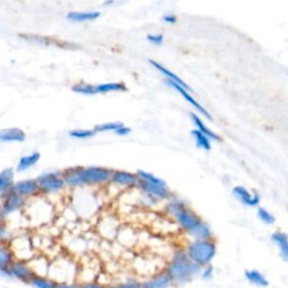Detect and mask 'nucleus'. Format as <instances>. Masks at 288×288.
I'll use <instances>...</instances> for the list:
<instances>
[{
	"label": "nucleus",
	"instance_id": "nucleus-31",
	"mask_svg": "<svg viewBox=\"0 0 288 288\" xmlns=\"http://www.w3.org/2000/svg\"><path fill=\"white\" fill-rule=\"evenodd\" d=\"M257 216L259 221H261L263 224L266 225H273L276 222V217L273 213H270L268 209L263 207H258L257 209Z\"/></svg>",
	"mask_w": 288,
	"mask_h": 288
},
{
	"label": "nucleus",
	"instance_id": "nucleus-11",
	"mask_svg": "<svg viewBox=\"0 0 288 288\" xmlns=\"http://www.w3.org/2000/svg\"><path fill=\"white\" fill-rule=\"evenodd\" d=\"M139 191H141L144 194L152 197L155 200L160 201H167L174 196V192H171V189L168 187L166 184H152L147 182H143V180H139L138 187Z\"/></svg>",
	"mask_w": 288,
	"mask_h": 288
},
{
	"label": "nucleus",
	"instance_id": "nucleus-3",
	"mask_svg": "<svg viewBox=\"0 0 288 288\" xmlns=\"http://www.w3.org/2000/svg\"><path fill=\"white\" fill-rule=\"evenodd\" d=\"M200 269L201 267L189 260L184 249H176L163 270L170 278L172 286H184L198 277Z\"/></svg>",
	"mask_w": 288,
	"mask_h": 288
},
{
	"label": "nucleus",
	"instance_id": "nucleus-32",
	"mask_svg": "<svg viewBox=\"0 0 288 288\" xmlns=\"http://www.w3.org/2000/svg\"><path fill=\"white\" fill-rule=\"evenodd\" d=\"M138 176L139 180H143V182H147V183H152V184H166L163 179L159 178L153 174H151L149 171H144V170H138L135 172Z\"/></svg>",
	"mask_w": 288,
	"mask_h": 288
},
{
	"label": "nucleus",
	"instance_id": "nucleus-25",
	"mask_svg": "<svg viewBox=\"0 0 288 288\" xmlns=\"http://www.w3.org/2000/svg\"><path fill=\"white\" fill-rule=\"evenodd\" d=\"M149 62L153 65V67L158 70V71H160L162 73V75H164V76H167V78L168 79H170V80H172L174 82H176V84H178L179 86H182L183 88H185L186 90H188L189 93L192 92V89L188 87V85L186 84V82L185 81H183V79H180V78L177 76V75H175L174 72H171V71H169V70H168L167 68H164L162 64H160V63H158V62H155V61H153V60H150Z\"/></svg>",
	"mask_w": 288,
	"mask_h": 288
},
{
	"label": "nucleus",
	"instance_id": "nucleus-18",
	"mask_svg": "<svg viewBox=\"0 0 288 288\" xmlns=\"http://www.w3.org/2000/svg\"><path fill=\"white\" fill-rule=\"evenodd\" d=\"M26 140V134L18 127H8L0 130V143H23Z\"/></svg>",
	"mask_w": 288,
	"mask_h": 288
},
{
	"label": "nucleus",
	"instance_id": "nucleus-1",
	"mask_svg": "<svg viewBox=\"0 0 288 288\" xmlns=\"http://www.w3.org/2000/svg\"><path fill=\"white\" fill-rule=\"evenodd\" d=\"M164 214L169 217L183 231L192 239H212L213 231L196 212L188 206L178 197L172 196L170 199L164 201Z\"/></svg>",
	"mask_w": 288,
	"mask_h": 288
},
{
	"label": "nucleus",
	"instance_id": "nucleus-7",
	"mask_svg": "<svg viewBox=\"0 0 288 288\" xmlns=\"http://www.w3.org/2000/svg\"><path fill=\"white\" fill-rule=\"evenodd\" d=\"M36 180H38L40 187V194L45 198H48L50 196L59 195L67 188L61 171L45 172V174L39 176Z\"/></svg>",
	"mask_w": 288,
	"mask_h": 288
},
{
	"label": "nucleus",
	"instance_id": "nucleus-8",
	"mask_svg": "<svg viewBox=\"0 0 288 288\" xmlns=\"http://www.w3.org/2000/svg\"><path fill=\"white\" fill-rule=\"evenodd\" d=\"M26 203L27 199L17 194L13 189L2 194L1 201H0V215H1V219L5 220L8 216L23 211Z\"/></svg>",
	"mask_w": 288,
	"mask_h": 288
},
{
	"label": "nucleus",
	"instance_id": "nucleus-2",
	"mask_svg": "<svg viewBox=\"0 0 288 288\" xmlns=\"http://www.w3.org/2000/svg\"><path fill=\"white\" fill-rule=\"evenodd\" d=\"M61 172L67 188L76 191L80 188L106 186L112 177L113 169L100 166H78L68 168Z\"/></svg>",
	"mask_w": 288,
	"mask_h": 288
},
{
	"label": "nucleus",
	"instance_id": "nucleus-21",
	"mask_svg": "<svg viewBox=\"0 0 288 288\" xmlns=\"http://www.w3.org/2000/svg\"><path fill=\"white\" fill-rule=\"evenodd\" d=\"M15 183V171L13 168H6L0 171V195L13 189Z\"/></svg>",
	"mask_w": 288,
	"mask_h": 288
},
{
	"label": "nucleus",
	"instance_id": "nucleus-39",
	"mask_svg": "<svg viewBox=\"0 0 288 288\" xmlns=\"http://www.w3.org/2000/svg\"><path fill=\"white\" fill-rule=\"evenodd\" d=\"M146 39L150 43H153L155 45H160V44H162V42H163V35H161V34H158V35L149 34L146 36Z\"/></svg>",
	"mask_w": 288,
	"mask_h": 288
},
{
	"label": "nucleus",
	"instance_id": "nucleus-29",
	"mask_svg": "<svg viewBox=\"0 0 288 288\" xmlns=\"http://www.w3.org/2000/svg\"><path fill=\"white\" fill-rule=\"evenodd\" d=\"M192 137L194 139L196 146L203 151H211L212 150V141L206 135L201 133L198 130L192 131Z\"/></svg>",
	"mask_w": 288,
	"mask_h": 288
},
{
	"label": "nucleus",
	"instance_id": "nucleus-38",
	"mask_svg": "<svg viewBox=\"0 0 288 288\" xmlns=\"http://www.w3.org/2000/svg\"><path fill=\"white\" fill-rule=\"evenodd\" d=\"M79 286H80V288H108V286L105 285V284H101L97 281L80 283Z\"/></svg>",
	"mask_w": 288,
	"mask_h": 288
},
{
	"label": "nucleus",
	"instance_id": "nucleus-26",
	"mask_svg": "<svg viewBox=\"0 0 288 288\" xmlns=\"http://www.w3.org/2000/svg\"><path fill=\"white\" fill-rule=\"evenodd\" d=\"M14 253L11 251L8 242H0V268L9 267L14 261Z\"/></svg>",
	"mask_w": 288,
	"mask_h": 288
},
{
	"label": "nucleus",
	"instance_id": "nucleus-37",
	"mask_svg": "<svg viewBox=\"0 0 288 288\" xmlns=\"http://www.w3.org/2000/svg\"><path fill=\"white\" fill-rule=\"evenodd\" d=\"M213 275H214V267L212 265L201 267L200 273H199L201 279H204V281H209V279L213 278Z\"/></svg>",
	"mask_w": 288,
	"mask_h": 288
},
{
	"label": "nucleus",
	"instance_id": "nucleus-36",
	"mask_svg": "<svg viewBox=\"0 0 288 288\" xmlns=\"http://www.w3.org/2000/svg\"><path fill=\"white\" fill-rule=\"evenodd\" d=\"M72 90L75 93L82 94V95H96V89H95V86L86 85V84H78L76 86H73Z\"/></svg>",
	"mask_w": 288,
	"mask_h": 288
},
{
	"label": "nucleus",
	"instance_id": "nucleus-20",
	"mask_svg": "<svg viewBox=\"0 0 288 288\" xmlns=\"http://www.w3.org/2000/svg\"><path fill=\"white\" fill-rule=\"evenodd\" d=\"M28 263H30L33 273H34L35 275L48 276L50 260H48L47 257L35 254V256L33 257L30 261H28Z\"/></svg>",
	"mask_w": 288,
	"mask_h": 288
},
{
	"label": "nucleus",
	"instance_id": "nucleus-4",
	"mask_svg": "<svg viewBox=\"0 0 288 288\" xmlns=\"http://www.w3.org/2000/svg\"><path fill=\"white\" fill-rule=\"evenodd\" d=\"M189 260L199 267L212 265L216 257L217 245L214 239H192L184 249Z\"/></svg>",
	"mask_w": 288,
	"mask_h": 288
},
{
	"label": "nucleus",
	"instance_id": "nucleus-10",
	"mask_svg": "<svg viewBox=\"0 0 288 288\" xmlns=\"http://www.w3.org/2000/svg\"><path fill=\"white\" fill-rule=\"evenodd\" d=\"M8 244L13 251L15 259L30 261L36 254V249L33 245L32 238L27 236H19L10 239L8 241Z\"/></svg>",
	"mask_w": 288,
	"mask_h": 288
},
{
	"label": "nucleus",
	"instance_id": "nucleus-45",
	"mask_svg": "<svg viewBox=\"0 0 288 288\" xmlns=\"http://www.w3.org/2000/svg\"><path fill=\"white\" fill-rule=\"evenodd\" d=\"M0 242H1V240H0Z\"/></svg>",
	"mask_w": 288,
	"mask_h": 288
},
{
	"label": "nucleus",
	"instance_id": "nucleus-43",
	"mask_svg": "<svg viewBox=\"0 0 288 288\" xmlns=\"http://www.w3.org/2000/svg\"><path fill=\"white\" fill-rule=\"evenodd\" d=\"M112 3H114L113 0H109V1H106V2H104V5H105V6H107V5H112Z\"/></svg>",
	"mask_w": 288,
	"mask_h": 288
},
{
	"label": "nucleus",
	"instance_id": "nucleus-15",
	"mask_svg": "<svg viewBox=\"0 0 288 288\" xmlns=\"http://www.w3.org/2000/svg\"><path fill=\"white\" fill-rule=\"evenodd\" d=\"M13 191H15L17 194L23 196L24 198L31 199L33 197H36L40 194V187L36 179H24L18 180V182L14 183Z\"/></svg>",
	"mask_w": 288,
	"mask_h": 288
},
{
	"label": "nucleus",
	"instance_id": "nucleus-13",
	"mask_svg": "<svg viewBox=\"0 0 288 288\" xmlns=\"http://www.w3.org/2000/svg\"><path fill=\"white\" fill-rule=\"evenodd\" d=\"M9 271L11 278H15L25 284H28L31 278L35 275L33 273L28 261L19 260V259H14V261L9 266Z\"/></svg>",
	"mask_w": 288,
	"mask_h": 288
},
{
	"label": "nucleus",
	"instance_id": "nucleus-40",
	"mask_svg": "<svg viewBox=\"0 0 288 288\" xmlns=\"http://www.w3.org/2000/svg\"><path fill=\"white\" fill-rule=\"evenodd\" d=\"M131 131L132 130L130 129V127H127L124 124H122L116 131L114 132V133L119 135V137H126V135H129L131 133Z\"/></svg>",
	"mask_w": 288,
	"mask_h": 288
},
{
	"label": "nucleus",
	"instance_id": "nucleus-9",
	"mask_svg": "<svg viewBox=\"0 0 288 288\" xmlns=\"http://www.w3.org/2000/svg\"><path fill=\"white\" fill-rule=\"evenodd\" d=\"M138 184L139 178L135 172L113 169L112 177H110L109 183L107 185L109 187L116 189L118 192H125L137 188Z\"/></svg>",
	"mask_w": 288,
	"mask_h": 288
},
{
	"label": "nucleus",
	"instance_id": "nucleus-5",
	"mask_svg": "<svg viewBox=\"0 0 288 288\" xmlns=\"http://www.w3.org/2000/svg\"><path fill=\"white\" fill-rule=\"evenodd\" d=\"M24 211L26 212L28 221L38 226L48 224L54 216V207L51 201L41 195L27 199Z\"/></svg>",
	"mask_w": 288,
	"mask_h": 288
},
{
	"label": "nucleus",
	"instance_id": "nucleus-41",
	"mask_svg": "<svg viewBox=\"0 0 288 288\" xmlns=\"http://www.w3.org/2000/svg\"><path fill=\"white\" fill-rule=\"evenodd\" d=\"M55 288H80L78 282H70V283H56Z\"/></svg>",
	"mask_w": 288,
	"mask_h": 288
},
{
	"label": "nucleus",
	"instance_id": "nucleus-27",
	"mask_svg": "<svg viewBox=\"0 0 288 288\" xmlns=\"http://www.w3.org/2000/svg\"><path fill=\"white\" fill-rule=\"evenodd\" d=\"M100 17L99 11H87V13H79V11H70L67 15L68 20L72 22H89V20H95Z\"/></svg>",
	"mask_w": 288,
	"mask_h": 288
},
{
	"label": "nucleus",
	"instance_id": "nucleus-42",
	"mask_svg": "<svg viewBox=\"0 0 288 288\" xmlns=\"http://www.w3.org/2000/svg\"><path fill=\"white\" fill-rule=\"evenodd\" d=\"M162 19L166 23H169V24H175L177 22V17L175 15H166V16H163Z\"/></svg>",
	"mask_w": 288,
	"mask_h": 288
},
{
	"label": "nucleus",
	"instance_id": "nucleus-24",
	"mask_svg": "<svg viewBox=\"0 0 288 288\" xmlns=\"http://www.w3.org/2000/svg\"><path fill=\"white\" fill-rule=\"evenodd\" d=\"M191 117H192V123H194V125L196 127V130H198L199 132H201V133L206 135V137L211 140V141H222L220 135L216 134L215 132L212 131L208 126H206V124H205V123L201 121V118L198 116V115L192 113Z\"/></svg>",
	"mask_w": 288,
	"mask_h": 288
},
{
	"label": "nucleus",
	"instance_id": "nucleus-14",
	"mask_svg": "<svg viewBox=\"0 0 288 288\" xmlns=\"http://www.w3.org/2000/svg\"><path fill=\"white\" fill-rule=\"evenodd\" d=\"M233 195L242 205L248 207H258L260 204V195L256 192H251L244 186H236L232 189Z\"/></svg>",
	"mask_w": 288,
	"mask_h": 288
},
{
	"label": "nucleus",
	"instance_id": "nucleus-30",
	"mask_svg": "<svg viewBox=\"0 0 288 288\" xmlns=\"http://www.w3.org/2000/svg\"><path fill=\"white\" fill-rule=\"evenodd\" d=\"M97 94L115 93V92H126L127 88L123 82H109V84H101L95 86Z\"/></svg>",
	"mask_w": 288,
	"mask_h": 288
},
{
	"label": "nucleus",
	"instance_id": "nucleus-23",
	"mask_svg": "<svg viewBox=\"0 0 288 288\" xmlns=\"http://www.w3.org/2000/svg\"><path fill=\"white\" fill-rule=\"evenodd\" d=\"M244 277L246 281H248L251 285L257 286V287H268L269 282L265 275H263L261 271H259L257 269H248L245 270Z\"/></svg>",
	"mask_w": 288,
	"mask_h": 288
},
{
	"label": "nucleus",
	"instance_id": "nucleus-44",
	"mask_svg": "<svg viewBox=\"0 0 288 288\" xmlns=\"http://www.w3.org/2000/svg\"><path fill=\"white\" fill-rule=\"evenodd\" d=\"M0 220H2V219H1V215H0Z\"/></svg>",
	"mask_w": 288,
	"mask_h": 288
},
{
	"label": "nucleus",
	"instance_id": "nucleus-22",
	"mask_svg": "<svg viewBox=\"0 0 288 288\" xmlns=\"http://www.w3.org/2000/svg\"><path fill=\"white\" fill-rule=\"evenodd\" d=\"M41 159V153L40 152H32L30 154L23 155L22 158L18 160L17 167H16V171L18 172H24L30 170L31 168H33L35 164H38Z\"/></svg>",
	"mask_w": 288,
	"mask_h": 288
},
{
	"label": "nucleus",
	"instance_id": "nucleus-19",
	"mask_svg": "<svg viewBox=\"0 0 288 288\" xmlns=\"http://www.w3.org/2000/svg\"><path fill=\"white\" fill-rule=\"evenodd\" d=\"M271 241L277 246L281 254V258L284 261H288V237L285 232L275 231L271 234Z\"/></svg>",
	"mask_w": 288,
	"mask_h": 288
},
{
	"label": "nucleus",
	"instance_id": "nucleus-33",
	"mask_svg": "<svg viewBox=\"0 0 288 288\" xmlns=\"http://www.w3.org/2000/svg\"><path fill=\"white\" fill-rule=\"evenodd\" d=\"M123 123L121 122H108V123H102V124H98L95 126L94 131L96 133H107V132H115Z\"/></svg>",
	"mask_w": 288,
	"mask_h": 288
},
{
	"label": "nucleus",
	"instance_id": "nucleus-6",
	"mask_svg": "<svg viewBox=\"0 0 288 288\" xmlns=\"http://www.w3.org/2000/svg\"><path fill=\"white\" fill-rule=\"evenodd\" d=\"M78 266L73 259L68 257H57L50 261L48 276L55 283L76 282Z\"/></svg>",
	"mask_w": 288,
	"mask_h": 288
},
{
	"label": "nucleus",
	"instance_id": "nucleus-12",
	"mask_svg": "<svg viewBox=\"0 0 288 288\" xmlns=\"http://www.w3.org/2000/svg\"><path fill=\"white\" fill-rule=\"evenodd\" d=\"M118 220L113 215H107L101 217L97 223V231L101 238L105 240H114L116 239L118 230L121 226L118 224Z\"/></svg>",
	"mask_w": 288,
	"mask_h": 288
},
{
	"label": "nucleus",
	"instance_id": "nucleus-34",
	"mask_svg": "<svg viewBox=\"0 0 288 288\" xmlns=\"http://www.w3.org/2000/svg\"><path fill=\"white\" fill-rule=\"evenodd\" d=\"M96 132L94 130H85V129H78V130H72L69 132V135L73 139L77 140H88L95 137Z\"/></svg>",
	"mask_w": 288,
	"mask_h": 288
},
{
	"label": "nucleus",
	"instance_id": "nucleus-16",
	"mask_svg": "<svg viewBox=\"0 0 288 288\" xmlns=\"http://www.w3.org/2000/svg\"><path fill=\"white\" fill-rule=\"evenodd\" d=\"M166 84L168 85V86H170V87H172L174 88L175 90H177V92H178L180 95H182V96L185 98V99H186V101H188L189 104H191L192 107H194V108L197 110V112H198L199 114H201L203 115L204 117H206L207 119H209V121H212V116H211V114H209L208 112H207V109L206 108H204L203 106H201L198 101H197L194 97L192 96L191 94H189V92L188 90H186L185 88H183L182 86H179L178 84H176V82H174L172 80H170V79H168L167 78V80H166Z\"/></svg>",
	"mask_w": 288,
	"mask_h": 288
},
{
	"label": "nucleus",
	"instance_id": "nucleus-17",
	"mask_svg": "<svg viewBox=\"0 0 288 288\" xmlns=\"http://www.w3.org/2000/svg\"><path fill=\"white\" fill-rule=\"evenodd\" d=\"M172 283L164 270L150 276L144 282H141V288H170Z\"/></svg>",
	"mask_w": 288,
	"mask_h": 288
},
{
	"label": "nucleus",
	"instance_id": "nucleus-28",
	"mask_svg": "<svg viewBox=\"0 0 288 288\" xmlns=\"http://www.w3.org/2000/svg\"><path fill=\"white\" fill-rule=\"evenodd\" d=\"M28 285L33 288H55L56 283L51 279L48 276L34 275L28 282Z\"/></svg>",
	"mask_w": 288,
	"mask_h": 288
},
{
	"label": "nucleus",
	"instance_id": "nucleus-35",
	"mask_svg": "<svg viewBox=\"0 0 288 288\" xmlns=\"http://www.w3.org/2000/svg\"><path fill=\"white\" fill-rule=\"evenodd\" d=\"M108 288H141V282L137 278H127L126 281L112 284Z\"/></svg>",
	"mask_w": 288,
	"mask_h": 288
}]
</instances>
